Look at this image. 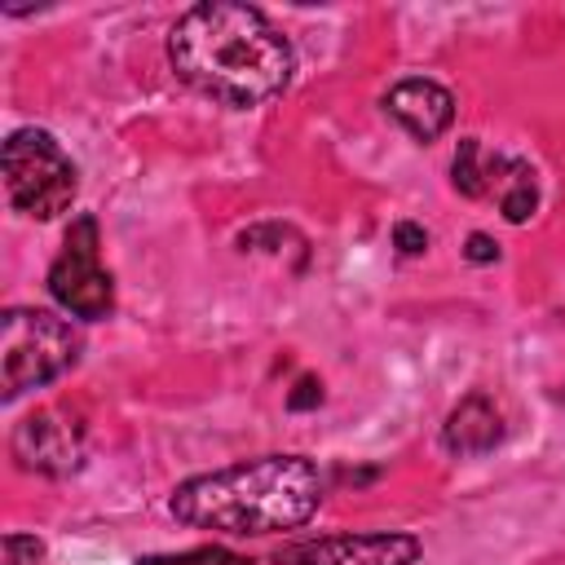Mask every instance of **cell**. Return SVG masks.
<instances>
[{
	"label": "cell",
	"instance_id": "3",
	"mask_svg": "<svg viewBox=\"0 0 565 565\" xmlns=\"http://www.w3.org/2000/svg\"><path fill=\"white\" fill-rule=\"evenodd\" d=\"M79 358V331L53 309H4L0 318V397L18 402L26 388H40L66 375Z\"/></svg>",
	"mask_w": 565,
	"mask_h": 565
},
{
	"label": "cell",
	"instance_id": "13",
	"mask_svg": "<svg viewBox=\"0 0 565 565\" xmlns=\"http://www.w3.org/2000/svg\"><path fill=\"white\" fill-rule=\"evenodd\" d=\"M44 561V543L35 534H4V565H40Z\"/></svg>",
	"mask_w": 565,
	"mask_h": 565
},
{
	"label": "cell",
	"instance_id": "16",
	"mask_svg": "<svg viewBox=\"0 0 565 565\" xmlns=\"http://www.w3.org/2000/svg\"><path fill=\"white\" fill-rule=\"evenodd\" d=\"M463 256H468V260H477V265H490V260H499V243H494L490 234H468Z\"/></svg>",
	"mask_w": 565,
	"mask_h": 565
},
{
	"label": "cell",
	"instance_id": "11",
	"mask_svg": "<svg viewBox=\"0 0 565 565\" xmlns=\"http://www.w3.org/2000/svg\"><path fill=\"white\" fill-rule=\"evenodd\" d=\"M534 207H539L534 172H530L525 163H516V168H512V177H508V181H503V190H499V212H503L512 225H525Z\"/></svg>",
	"mask_w": 565,
	"mask_h": 565
},
{
	"label": "cell",
	"instance_id": "8",
	"mask_svg": "<svg viewBox=\"0 0 565 565\" xmlns=\"http://www.w3.org/2000/svg\"><path fill=\"white\" fill-rule=\"evenodd\" d=\"M384 115L393 124H402L415 141L428 146V141H437L450 128V119H455V93L446 84H437V79L411 75V79H402V84H393L384 93Z\"/></svg>",
	"mask_w": 565,
	"mask_h": 565
},
{
	"label": "cell",
	"instance_id": "9",
	"mask_svg": "<svg viewBox=\"0 0 565 565\" xmlns=\"http://www.w3.org/2000/svg\"><path fill=\"white\" fill-rule=\"evenodd\" d=\"M503 441V415L486 393H468L441 424V446L459 459L490 455Z\"/></svg>",
	"mask_w": 565,
	"mask_h": 565
},
{
	"label": "cell",
	"instance_id": "10",
	"mask_svg": "<svg viewBox=\"0 0 565 565\" xmlns=\"http://www.w3.org/2000/svg\"><path fill=\"white\" fill-rule=\"evenodd\" d=\"M512 168H516V159L486 154L477 137H463V141L455 146V159H450V181H455L459 194L481 199V194H490L494 185L503 190V181L512 177Z\"/></svg>",
	"mask_w": 565,
	"mask_h": 565
},
{
	"label": "cell",
	"instance_id": "7",
	"mask_svg": "<svg viewBox=\"0 0 565 565\" xmlns=\"http://www.w3.org/2000/svg\"><path fill=\"white\" fill-rule=\"evenodd\" d=\"M13 459L31 472H44V477H66L79 468L84 459V433L79 424L62 419L57 411H40V415H26L18 428H13Z\"/></svg>",
	"mask_w": 565,
	"mask_h": 565
},
{
	"label": "cell",
	"instance_id": "12",
	"mask_svg": "<svg viewBox=\"0 0 565 565\" xmlns=\"http://www.w3.org/2000/svg\"><path fill=\"white\" fill-rule=\"evenodd\" d=\"M137 565H252L247 556L221 547V543H207V547H190V552H168V556H141Z\"/></svg>",
	"mask_w": 565,
	"mask_h": 565
},
{
	"label": "cell",
	"instance_id": "2",
	"mask_svg": "<svg viewBox=\"0 0 565 565\" xmlns=\"http://www.w3.org/2000/svg\"><path fill=\"white\" fill-rule=\"evenodd\" d=\"M327 494V477L305 455H260L216 472L181 481L168 499L172 516L194 530H216L234 539H260L300 530Z\"/></svg>",
	"mask_w": 565,
	"mask_h": 565
},
{
	"label": "cell",
	"instance_id": "6",
	"mask_svg": "<svg viewBox=\"0 0 565 565\" xmlns=\"http://www.w3.org/2000/svg\"><path fill=\"white\" fill-rule=\"evenodd\" d=\"M415 561H419V539L402 530L305 539L274 556V565H415Z\"/></svg>",
	"mask_w": 565,
	"mask_h": 565
},
{
	"label": "cell",
	"instance_id": "5",
	"mask_svg": "<svg viewBox=\"0 0 565 565\" xmlns=\"http://www.w3.org/2000/svg\"><path fill=\"white\" fill-rule=\"evenodd\" d=\"M97 247H102V238H97V216L79 212V216L71 221L66 238H62V252H57L53 265H49V296H53L66 313H75V318H84V322L110 318V309H115V282H110V274L102 269Z\"/></svg>",
	"mask_w": 565,
	"mask_h": 565
},
{
	"label": "cell",
	"instance_id": "14",
	"mask_svg": "<svg viewBox=\"0 0 565 565\" xmlns=\"http://www.w3.org/2000/svg\"><path fill=\"white\" fill-rule=\"evenodd\" d=\"M393 247H397L402 256H419V252L428 247V234H424L415 221H397V225H393Z\"/></svg>",
	"mask_w": 565,
	"mask_h": 565
},
{
	"label": "cell",
	"instance_id": "1",
	"mask_svg": "<svg viewBox=\"0 0 565 565\" xmlns=\"http://www.w3.org/2000/svg\"><path fill=\"white\" fill-rule=\"evenodd\" d=\"M172 71L203 97L252 110L278 97L296 71L291 40L252 4H194L168 31Z\"/></svg>",
	"mask_w": 565,
	"mask_h": 565
},
{
	"label": "cell",
	"instance_id": "4",
	"mask_svg": "<svg viewBox=\"0 0 565 565\" xmlns=\"http://www.w3.org/2000/svg\"><path fill=\"white\" fill-rule=\"evenodd\" d=\"M0 163H4V199H9V207L31 216V221H53L57 212L71 207V199L79 190V172H75L71 154L44 128L9 132Z\"/></svg>",
	"mask_w": 565,
	"mask_h": 565
},
{
	"label": "cell",
	"instance_id": "15",
	"mask_svg": "<svg viewBox=\"0 0 565 565\" xmlns=\"http://www.w3.org/2000/svg\"><path fill=\"white\" fill-rule=\"evenodd\" d=\"M318 402H322V384H318L313 375L296 380V388L287 393V406H291V411H305V406H318Z\"/></svg>",
	"mask_w": 565,
	"mask_h": 565
}]
</instances>
